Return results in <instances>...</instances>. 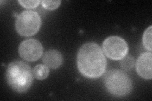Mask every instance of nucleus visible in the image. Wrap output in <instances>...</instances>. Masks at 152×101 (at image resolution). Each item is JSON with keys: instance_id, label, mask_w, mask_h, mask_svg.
<instances>
[{"instance_id": "f257e3e1", "label": "nucleus", "mask_w": 152, "mask_h": 101, "mask_svg": "<svg viewBox=\"0 0 152 101\" xmlns=\"http://www.w3.org/2000/svg\"><path fill=\"white\" fill-rule=\"evenodd\" d=\"M77 62L80 73L89 78L100 77L106 70L107 60L103 52L94 42H86L80 47Z\"/></svg>"}, {"instance_id": "f03ea898", "label": "nucleus", "mask_w": 152, "mask_h": 101, "mask_svg": "<svg viewBox=\"0 0 152 101\" xmlns=\"http://www.w3.org/2000/svg\"><path fill=\"white\" fill-rule=\"evenodd\" d=\"M31 68L22 61L10 63L6 71V80L10 88L18 93H24L30 89L33 81Z\"/></svg>"}, {"instance_id": "7ed1b4c3", "label": "nucleus", "mask_w": 152, "mask_h": 101, "mask_svg": "<svg viewBox=\"0 0 152 101\" xmlns=\"http://www.w3.org/2000/svg\"><path fill=\"white\" fill-rule=\"evenodd\" d=\"M104 87L110 94L123 97L129 94L132 89V82L129 76L120 70H111L104 75Z\"/></svg>"}, {"instance_id": "20e7f679", "label": "nucleus", "mask_w": 152, "mask_h": 101, "mask_svg": "<svg viewBox=\"0 0 152 101\" xmlns=\"http://www.w3.org/2000/svg\"><path fill=\"white\" fill-rule=\"evenodd\" d=\"M41 19L37 12L31 10L23 12L17 16L15 28L19 35L24 37L32 36L39 31Z\"/></svg>"}, {"instance_id": "39448f33", "label": "nucleus", "mask_w": 152, "mask_h": 101, "mask_svg": "<svg viewBox=\"0 0 152 101\" xmlns=\"http://www.w3.org/2000/svg\"><path fill=\"white\" fill-rule=\"evenodd\" d=\"M128 50L126 41L118 36L108 37L103 43L104 53L113 60H121L127 54Z\"/></svg>"}, {"instance_id": "423d86ee", "label": "nucleus", "mask_w": 152, "mask_h": 101, "mask_svg": "<svg viewBox=\"0 0 152 101\" xmlns=\"http://www.w3.org/2000/svg\"><path fill=\"white\" fill-rule=\"evenodd\" d=\"M43 52L41 43L36 39H30L21 42L18 48L20 56L26 61L34 62L39 60Z\"/></svg>"}, {"instance_id": "0eeeda50", "label": "nucleus", "mask_w": 152, "mask_h": 101, "mask_svg": "<svg viewBox=\"0 0 152 101\" xmlns=\"http://www.w3.org/2000/svg\"><path fill=\"white\" fill-rule=\"evenodd\" d=\"M152 54L151 52H145L140 56L136 64L137 74L141 78L151 80L152 78Z\"/></svg>"}, {"instance_id": "6e6552de", "label": "nucleus", "mask_w": 152, "mask_h": 101, "mask_svg": "<svg viewBox=\"0 0 152 101\" xmlns=\"http://www.w3.org/2000/svg\"><path fill=\"white\" fill-rule=\"evenodd\" d=\"M42 61L48 68L56 69L62 65L63 56L58 51L51 49L47 51L44 54Z\"/></svg>"}, {"instance_id": "1a4fd4ad", "label": "nucleus", "mask_w": 152, "mask_h": 101, "mask_svg": "<svg viewBox=\"0 0 152 101\" xmlns=\"http://www.w3.org/2000/svg\"><path fill=\"white\" fill-rule=\"evenodd\" d=\"M33 76L38 80H43L49 75V68L45 65H37L32 71Z\"/></svg>"}, {"instance_id": "9d476101", "label": "nucleus", "mask_w": 152, "mask_h": 101, "mask_svg": "<svg viewBox=\"0 0 152 101\" xmlns=\"http://www.w3.org/2000/svg\"><path fill=\"white\" fill-rule=\"evenodd\" d=\"M151 35H152V27L150 26L148 28H146L145 31L143 36H142V44H143L145 49L149 51L150 52L152 50L151 45Z\"/></svg>"}, {"instance_id": "9b49d317", "label": "nucleus", "mask_w": 152, "mask_h": 101, "mask_svg": "<svg viewBox=\"0 0 152 101\" xmlns=\"http://www.w3.org/2000/svg\"><path fill=\"white\" fill-rule=\"evenodd\" d=\"M121 65L122 68L126 71L131 70L134 65V60L133 57L129 55H126L121 60Z\"/></svg>"}, {"instance_id": "f8f14e48", "label": "nucleus", "mask_w": 152, "mask_h": 101, "mask_svg": "<svg viewBox=\"0 0 152 101\" xmlns=\"http://www.w3.org/2000/svg\"><path fill=\"white\" fill-rule=\"evenodd\" d=\"M42 5L48 10H54L60 5L61 1H42Z\"/></svg>"}, {"instance_id": "ddd939ff", "label": "nucleus", "mask_w": 152, "mask_h": 101, "mask_svg": "<svg viewBox=\"0 0 152 101\" xmlns=\"http://www.w3.org/2000/svg\"><path fill=\"white\" fill-rule=\"evenodd\" d=\"M21 5L26 8H34L37 7L40 3V1H18Z\"/></svg>"}]
</instances>
